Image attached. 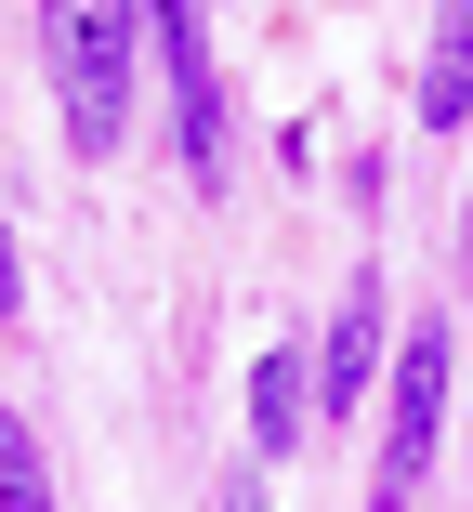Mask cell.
Here are the masks:
<instances>
[{"instance_id":"9c48e42d","label":"cell","mask_w":473,"mask_h":512,"mask_svg":"<svg viewBox=\"0 0 473 512\" xmlns=\"http://www.w3.org/2000/svg\"><path fill=\"white\" fill-rule=\"evenodd\" d=\"M224 512H263V486H250V473H237V486H224Z\"/></svg>"},{"instance_id":"52a82bcc","label":"cell","mask_w":473,"mask_h":512,"mask_svg":"<svg viewBox=\"0 0 473 512\" xmlns=\"http://www.w3.org/2000/svg\"><path fill=\"white\" fill-rule=\"evenodd\" d=\"M0 512H66L53 473H40V434L14 421V407H0Z\"/></svg>"},{"instance_id":"5b68a950","label":"cell","mask_w":473,"mask_h":512,"mask_svg":"<svg viewBox=\"0 0 473 512\" xmlns=\"http://www.w3.org/2000/svg\"><path fill=\"white\" fill-rule=\"evenodd\" d=\"M303 407H316L303 355H290V342H263V355H250V460H290V447H303Z\"/></svg>"},{"instance_id":"7a4b0ae2","label":"cell","mask_w":473,"mask_h":512,"mask_svg":"<svg viewBox=\"0 0 473 512\" xmlns=\"http://www.w3.org/2000/svg\"><path fill=\"white\" fill-rule=\"evenodd\" d=\"M145 53L171 66V145H184V171H198V184H224L237 132H224V66H211V14H198V0H158V14H145Z\"/></svg>"},{"instance_id":"30bf717a","label":"cell","mask_w":473,"mask_h":512,"mask_svg":"<svg viewBox=\"0 0 473 512\" xmlns=\"http://www.w3.org/2000/svg\"><path fill=\"white\" fill-rule=\"evenodd\" d=\"M460 250H473V197H460Z\"/></svg>"},{"instance_id":"6da1fadb","label":"cell","mask_w":473,"mask_h":512,"mask_svg":"<svg viewBox=\"0 0 473 512\" xmlns=\"http://www.w3.org/2000/svg\"><path fill=\"white\" fill-rule=\"evenodd\" d=\"M53 92H66V145L106 158L132 132V66H145V14H119V0H79V14H53Z\"/></svg>"},{"instance_id":"277c9868","label":"cell","mask_w":473,"mask_h":512,"mask_svg":"<svg viewBox=\"0 0 473 512\" xmlns=\"http://www.w3.org/2000/svg\"><path fill=\"white\" fill-rule=\"evenodd\" d=\"M382 355H395L382 342V276L355 263V289L329 302V342H316V407H329V421H355V394L382 381Z\"/></svg>"},{"instance_id":"3957f363","label":"cell","mask_w":473,"mask_h":512,"mask_svg":"<svg viewBox=\"0 0 473 512\" xmlns=\"http://www.w3.org/2000/svg\"><path fill=\"white\" fill-rule=\"evenodd\" d=\"M447 368H460V329H447V316H421V329L395 342V447H382V499H408V486L434 473V434H447Z\"/></svg>"},{"instance_id":"8992f818","label":"cell","mask_w":473,"mask_h":512,"mask_svg":"<svg viewBox=\"0 0 473 512\" xmlns=\"http://www.w3.org/2000/svg\"><path fill=\"white\" fill-rule=\"evenodd\" d=\"M473 119V14H434V66H421V132Z\"/></svg>"},{"instance_id":"ba28073f","label":"cell","mask_w":473,"mask_h":512,"mask_svg":"<svg viewBox=\"0 0 473 512\" xmlns=\"http://www.w3.org/2000/svg\"><path fill=\"white\" fill-rule=\"evenodd\" d=\"M0 316H27V250H14V211H0Z\"/></svg>"}]
</instances>
